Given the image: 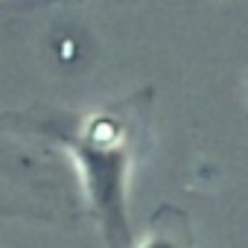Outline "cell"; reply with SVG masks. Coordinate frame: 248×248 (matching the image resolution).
I'll list each match as a JSON object with an SVG mask.
<instances>
[{
	"label": "cell",
	"mask_w": 248,
	"mask_h": 248,
	"mask_svg": "<svg viewBox=\"0 0 248 248\" xmlns=\"http://www.w3.org/2000/svg\"><path fill=\"white\" fill-rule=\"evenodd\" d=\"M132 248H193V231L187 213L172 204H161L152 213L143 239L132 242Z\"/></svg>",
	"instance_id": "3"
},
{
	"label": "cell",
	"mask_w": 248,
	"mask_h": 248,
	"mask_svg": "<svg viewBox=\"0 0 248 248\" xmlns=\"http://www.w3.org/2000/svg\"><path fill=\"white\" fill-rule=\"evenodd\" d=\"M152 91H135L88 114L56 108H30L0 117V132L12 138H35L70 152L85 204L102 231L105 248H132L129 178L135 161L149 140Z\"/></svg>",
	"instance_id": "1"
},
{
	"label": "cell",
	"mask_w": 248,
	"mask_h": 248,
	"mask_svg": "<svg viewBox=\"0 0 248 248\" xmlns=\"http://www.w3.org/2000/svg\"><path fill=\"white\" fill-rule=\"evenodd\" d=\"M12 140V135L0 132V216L59 219L64 210L62 190L41 161Z\"/></svg>",
	"instance_id": "2"
}]
</instances>
